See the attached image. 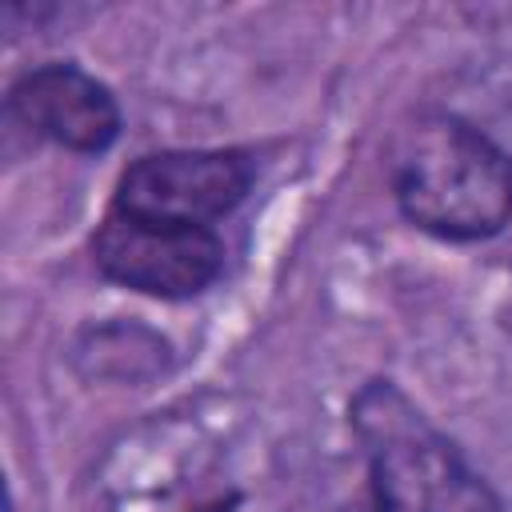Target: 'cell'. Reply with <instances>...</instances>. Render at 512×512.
Listing matches in <instances>:
<instances>
[{"mask_svg":"<svg viewBox=\"0 0 512 512\" xmlns=\"http://www.w3.org/2000/svg\"><path fill=\"white\" fill-rule=\"evenodd\" d=\"M8 116L32 136L84 156L108 152L120 136V104L112 88L64 60L20 72L8 88Z\"/></svg>","mask_w":512,"mask_h":512,"instance_id":"5","label":"cell"},{"mask_svg":"<svg viewBox=\"0 0 512 512\" xmlns=\"http://www.w3.org/2000/svg\"><path fill=\"white\" fill-rule=\"evenodd\" d=\"M396 208L428 236L472 244L512 224V156L456 112H416L388 144Z\"/></svg>","mask_w":512,"mask_h":512,"instance_id":"1","label":"cell"},{"mask_svg":"<svg viewBox=\"0 0 512 512\" xmlns=\"http://www.w3.org/2000/svg\"><path fill=\"white\" fill-rule=\"evenodd\" d=\"M376 512H504L492 484L392 380H368L348 408Z\"/></svg>","mask_w":512,"mask_h":512,"instance_id":"2","label":"cell"},{"mask_svg":"<svg viewBox=\"0 0 512 512\" xmlns=\"http://www.w3.org/2000/svg\"><path fill=\"white\" fill-rule=\"evenodd\" d=\"M92 264L120 288L156 300H188L220 280L224 240L216 228L160 224L108 208L92 232Z\"/></svg>","mask_w":512,"mask_h":512,"instance_id":"4","label":"cell"},{"mask_svg":"<svg viewBox=\"0 0 512 512\" xmlns=\"http://www.w3.org/2000/svg\"><path fill=\"white\" fill-rule=\"evenodd\" d=\"M252 184L256 160L244 148H164L120 172L112 208L140 220L212 228L244 204Z\"/></svg>","mask_w":512,"mask_h":512,"instance_id":"3","label":"cell"}]
</instances>
